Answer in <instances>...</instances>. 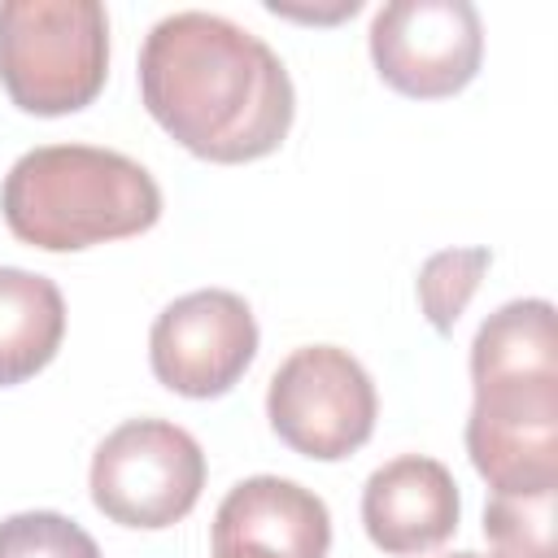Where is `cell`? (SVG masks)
<instances>
[{
	"label": "cell",
	"instance_id": "3",
	"mask_svg": "<svg viewBox=\"0 0 558 558\" xmlns=\"http://www.w3.org/2000/svg\"><path fill=\"white\" fill-rule=\"evenodd\" d=\"M0 214L22 244L78 253L157 227L161 187L126 153L96 144H44L9 166Z\"/></svg>",
	"mask_w": 558,
	"mask_h": 558
},
{
	"label": "cell",
	"instance_id": "2",
	"mask_svg": "<svg viewBox=\"0 0 558 558\" xmlns=\"http://www.w3.org/2000/svg\"><path fill=\"white\" fill-rule=\"evenodd\" d=\"M462 436L493 493L558 488V331L545 296L506 301L480 323Z\"/></svg>",
	"mask_w": 558,
	"mask_h": 558
},
{
	"label": "cell",
	"instance_id": "9",
	"mask_svg": "<svg viewBox=\"0 0 558 558\" xmlns=\"http://www.w3.org/2000/svg\"><path fill=\"white\" fill-rule=\"evenodd\" d=\"M327 501L296 480L248 475L214 510V558H327Z\"/></svg>",
	"mask_w": 558,
	"mask_h": 558
},
{
	"label": "cell",
	"instance_id": "1",
	"mask_svg": "<svg viewBox=\"0 0 558 558\" xmlns=\"http://www.w3.org/2000/svg\"><path fill=\"white\" fill-rule=\"evenodd\" d=\"M140 100L174 144L214 166L270 157L296 118L279 52L248 26L205 9L166 13L144 35Z\"/></svg>",
	"mask_w": 558,
	"mask_h": 558
},
{
	"label": "cell",
	"instance_id": "10",
	"mask_svg": "<svg viewBox=\"0 0 558 558\" xmlns=\"http://www.w3.org/2000/svg\"><path fill=\"white\" fill-rule=\"evenodd\" d=\"M462 519L453 471L427 453H401L375 466L362 484V527L375 549L392 558H418L440 549Z\"/></svg>",
	"mask_w": 558,
	"mask_h": 558
},
{
	"label": "cell",
	"instance_id": "14",
	"mask_svg": "<svg viewBox=\"0 0 558 558\" xmlns=\"http://www.w3.org/2000/svg\"><path fill=\"white\" fill-rule=\"evenodd\" d=\"M0 558H105L87 527L57 510H22L0 519Z\"/></svg>",
	"mask_w": 558,
	"mask_h": 558
},
{
	"label": "cell",
	"instance_id": "16",
	"mask_svg": "<svg viewBox=\"0 0 558 558\" xmlns=\"http://www.w3.org/2000/svg\"><path fill=\"white\" fill-rule=\"evenodd\" d=\"M440 558H488V554H475V549H453V554H440Z\"/></svg>",
	"mask_w": 558,
	"mask_h": 558
},
{
	"label": "cell",
	"instance_id": "13",
	"mask_svg": "<svg viewBox=\"0 0 558 558\" xmlns=\"http://www.w3.org/2000/svg\"><path fill=\"white\" fill-rule=\"evenodd\" d=\"M493 266L488 248H440L418 266L414 292H418V310L432 323V331L453 336L462 310L471 305V296L480 292L484 275Z\"/></svg>",
	"mask_w": 558,
	"mask_h": 558
},
{
	"label": "cell",
	"instance_id": "8",
	"mask_svg": "<svg viewBox=\"0 0 558 558\" xmlns=\"http://www.w3.org/2000/svg\"><path fill=\"white\" fill-rule=\"evenodd\" d=\"M257 357V318L240 292L196 288L170 301L148 331V366L161 388L209 401L231 392Z\"/></svg>",
	"mask_w": 558,
	"mask_h": 558
},
{
	"label": "cell",
	"instance_id": "7",
	"mask_svg": "<svg viewBox=\"0 0 558 558\" xmlns=\"http://www.w3.org/2000/svg\"><path fill=\"white\" fill-rule=\"evenodd\" d=\"M366 39L375 74L410 100L458 96L484 61V22L471 0H388Z\"/></svg>",
	"mask_w": 558,
	"mask_h": 558
},
{
	"label": "cell",
	"instance_id": "4",
	"mask_svg": "<svg viewBox=\"0 0 558 558\" xmlns=\"http://www.w3.org/2000/svg\"><path fill=\"white\" fill-rule=\"evenodd\" d=\"M109 78V17L96 0H4L0 87L22 113L87 109Z\"/></svg>",
	"mask_w": 558,
	"mask_h": 558
},
{
	"label": "cell",
	"instance_id": "12",
	"mask_svg": "<svg viewBox=\"0 0 558 558\" xmlns=\"http://www.w3.org/2000/svg\"><path fill=\"white\" fill-rule=\"evenodd\" d=\"M554 506H558V488L493 493L488 506H484L488 558H558V549H554Z\"/></svg>",
	"mask_w": 558,
	"mask_h": 558
},
{
	"label": "cell",
	"instance_id": "11",
	"mask_svg": "<svg viewBox=\"0 0 558 558\" xmlns=\"http://www.w3.org/2000/svg\"><path fill=\"white\" fill-rule=\"evenodd\" d=\"M65 340V296L48 275L0 266V388L39 375Z\"/></svg>",
	"mask_w": 558,
	"mask_h": 558
},
{
	"label": "cell",
	"instance_id": "6",
	"mask_svg": "<svg viewBox=\"0 0 558 558\" xmlns=\"http://www.w3.org/2000/svg\"><path fill=\"white\" fill-rule=\"evenodd\" d=\"M379 397L366 366L340 344L292 349L266 388L270 432L301 458L340 462L375 432Z\"/></svg>",
	"mask_w": 558,
	"mask_h": 558
},
{
	"label": "cell",
	"instance_id": "5",
	"mask_svg": "<svg viewBox=\"0 0 558 558\" xmlns=\"http://www.w3.org/2000/svg\"><path fill=\"white\" fill-rule=\"evenodd\" d=\"M92 506L122 527L161 532L192 514L205 488V449L166 418H126L92 453Z\"/></svg>",
	"mask_w": 558,
	"mask_h": 558
},
{
	"label": "cell",
	"instance_id": "15",
	"mask_svg": "<svg viewBox=\"0 0 558 558\" xmlns=\"http://www.w3.org/2000/svg\"><path fill=\"white\" fill-rule=\"evenodd\" d=\"M266 9H270V13H283V17H301V22H336V17H353V13L362 9V0H340V4L327 9V13H318V9H288V4H279V0H270Z\"/></svg>",
	"mask_w": 558,
	"mask_h": 558
}]
</instances>
